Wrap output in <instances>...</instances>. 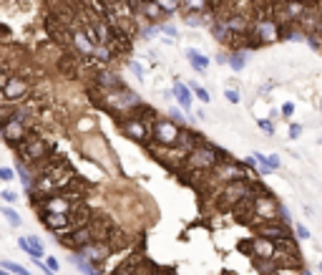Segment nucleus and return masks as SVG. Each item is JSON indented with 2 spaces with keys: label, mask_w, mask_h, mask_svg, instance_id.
<instances>
[{
  "label": "nucleus",
  "mask_w": 322,
  "mask_h": 275,
  "mask_svg": "<svg viewBox=\"0 0 322 275\" xmlns=\"http://www.w3.org/2000/svg\"><path fill=\"white\" fill-rule=\"evenodd\" d=\"M227 151L224 149H219L217 144H212V141H199L189 154H186V159H184V169L186 172H191V174H201V177H207L219 162H224L227 159Z\"/></svg>",
  "instance_id": "nucleus-1"
},
{
  "label": "nucleus",
  "mask_w": 322,
  "mask_h": 275,
  "mask_svg": "<svg viewBox=\"0 0 322 275\" xmlns=\"http://www.w3.org/2000/svg\"><path fill=\"white\" fill-rule=\"evenodd\" d=\"M262 184H257V179H239V182H229L224 184L219 192H217V200H219V207L224 210H237L242 202L252 200L254 194L259 192Z\"/></svg>",
  "instance_id": "nucleus-2"
},
{
  "label": "nucleus",
  "mask_w": 322,
  "mask_h": 275,
  "mask_svg": "<svg viewBox=\"0 0 322 275\" xmlns=\"http://www.w3.org/2000/svg\"><path fill=\"white\" fill-rule=\"evenodd\" d=\"M239 179H249V167H247L244 162L229 159V156H227L224 162H219V164L207 174V184L214 187V194H217L224 184H229V182H239Z\"/></svg>",
  "instance_id": "nucleus-3"
},
{
  "label": "nucleus",
  "mask_w": 322,
  "mask_h": 275,
  "mask_svg": "<svg viewBox=\"0 0 322 275\" xmlns=\"http://www.w3.org/2000/svg\"><path fill=\"white\" fill-rule=\"evenodd\" d=\"M252 232L259 238H267L277 245H287V243H297L295 235V225L285 222V220H267V222H257L252 225Z\"/></svg>",
  "instance_id": "nucleus-4"
},
{
  "label": "nucleus",
  "mask_w": 322,
  "mask_h": 275,
  "mask_svg": "<svg viewBox=\"0 0 322 275\" xmlns=\"http://www.w3.org/2000/svg\"><path fill=\"white\" fill-rule=\"evenodd\" d=\"M181 124H176L171 116H159L154 122V137L149 144H156V146H176L179 139H181Z\"/></svg>",
  "instance_id": "nucleus-5"
},
{
  "label": "nucleus",
  "mask_w": 322,
  "mask_h": 275,
  "mask_svg": "<svg viewBox=\"0 0 322 275\" xmlns=\"http://www.w3.org/2000/svg\"><path fill=\"white\" fill-rule=\"evenodd\" d=\"M118 127H121V132H124L129 139H134V141H139V144H149L151 137H154V127H149L136 111L124 114V119L118 122Z\"/></svg>",
  "instance_id": "nucleus-6"
},
{
  "label": "nucleus",
  "mask_w": 322,
  "mask_h": 275,
  "mask_svg": "<svg viewBox=\"0 0 322 275\" xmlns=\"http://www.w3.org/2000/svg\"><path fill=\"white\" fill-rule=\"evenodd\" d=\"M18 151H20V156H23V162H25V164H40L43 159H48L51 146L46 144V139L28 134V137L18 144Z\"/></svg>",
  "instance_id": "nucleus-7"
},
{
  "label": "nucleus",
  "mask_w": 322,
  "mask_h": 275,
  "mask_svg": "<svg viewBox=\"0 0 322 275\" xmlns=\"http://www.w3.org/2000/svg\"><path fill=\"white\" fill-rule=\"evenodd\" d=\"M80 258H86L88 263H93V265H103L111 255H113V245H111V240H96V243H88V245H83V248H78L76 250Z\"/></svg>",
  "instance_id": "nucleus-8"
},
{
  "label": "nucleus",
  "mask_w": 322,
  "mask_h": 275,
  "mask_svg": "<svg viewBox=\"0 0 322 275\" xmlns=\"http://www.w3.org/2000/svg\"><path fill=\"white\" fill-rule=\"evenodd\" d=\"M242 250H244L247 255H252L254 260H274L279 245L272 243V240H267V238H259V235H254L249 243L242 245Z\"/></svg>",
  "instance_id": "nucleus-9"
},
{
  "label": "nucleus",
  "mask_w": 322,
  "mask_h": 275,
  "mask_svg": "<svg viewBox=\"0 0 322 275\" xmlns=\"http://www.w3.org/2000/svg\"><path fill=\"white\" fill-rule=\"evenodd\" d=\"M0 134H3V139H5L8 144H15V146H18V144L28 137V132H25L23 122H20V119H15V116H10L8 122L0 124Z\"/></svg>",
  "instance_id": "nucleus-10"
},
{
  "label": "nucleus",
  "mask_w": 322,
  "mask_h": 275,
  "mask_svg": "<svg viewBox=\"0 0 322 275\" xmlns=\"http://www.w3.org/2000/svg\"><path fill=\"white\" fill-rule=\"evenodd\" d=\"M3 94H5V104H18L28 94V81H25V78H20V76H10L5 89H3Z\"/></svg>",
  "instance_id": "nucleus-11"
},
{
  "label": "nucleus",
  "mask_w": 322,
  "mask_h": 275,
  "mask_svg": "<svg viewBox=\"0 0 322 275\" xmlns=\"http://www.w3.org/2000/svg\"><path fill=\"white\" fill-rule=\"evenodd\" d=\"M171 91H174V99H176V104L186 111V114H191V106H194V91H191V86L189 84H181V81H174V86H171Z\"/></svg>",
  "instance_id": "nucleus-12"
},
{
  "label": "nucleus",
  "mask_w": 322,
  "mask_h": 275,
  "mask_svg": "<svg viewBox=\"0 0 322 275\" xmlns=\"http://www.w3.org/2000/svg\"><path fill=\"white\" fill-rule=\"evenodd\" d=\"M184 53H186L189 66H191L196 73H207V71H209V66H212V58H209V56H204V53L196 51V48H186Z\"/></svg>",
  "instance_id": "nucleus-13"
},
{
  "label": "nucleus",
  "mask_w": 322,
  "mask_h": 275,
  "mask_svg": "<svg viewBox=\"0 0 322 275\" xmlns=\"http://www.w3.org/2000/svg\"><path fill=\"white\" fill-rule=\"evenodd\" d=\"M73 46H76L80 53H83L86 58H88V56H93V51H96V43H93L91 38L86 35V30H83V28L73 33Z\"/></svg>",
  "instance_id": "nucleus-14"
},
{
  "label": "nucleus",
  "mask_w": 322,
  "mask_h": 275,
  "mask_svg": "<svg viewBox=\"0 0 322 275\" xmlns=\"http://www.w3.org/2000/svg\"><path fill=\"white\" fill-rule=\"evenodd\" d=\"M71 263H73V268L80 273V275H103V270L98 268V265H93V263H88L86 258H80L78 253H73V258H71Z\"/></svg>",
  "instance_id": "nucleus-15"
},
{
  "label": "nucleus",
  "mask_w": 322,
  "mask_h": 275,
  "mask_svg": "<svg viewBox=\"0 0 322 275\" xmlns=\"http://www.w3.org/2000/svg\"><path fill=\"white\" fill-rule=\"evenodd\" d=\"M15 174L20 177V184H23V189L25 192H35V184H38V177H33L30 174V169H28V164L25 162H18V167H15Z\"/></svg>",
  "instance_id": "nucleus-16"
},
{
  "label": "nucleus",
  "mask_w": 322,
  "mask_h": 275,
  "mask_svg": "<svg viewBox=\"0 0 322 275\" xmlns=\"http://www.w3.org/2000/svg\"><path fill=\"white\" fill-rule=\"evenodd\" d=\"M229 68L234 73H242L247 68V51H229Z\"/></svg>",
  "instance_id": "nucleus-17"
},
{
  "label": "nucleus",
  "mask_w": 322,
  "mask_h": 275,
  "mask_svg": "<svg viewBox=\"0 0 322 275\" xmlns=\"http://www.w3.org/2000/svg\"><path fill=\"white\" fill-rule=\"evenodd\" d=\"M28 245H30V253H28L30 258H40V260L46 258V245L38 235H28Z\"/></svg>",
  "instance_id": "nucleus-18"
},
{
  "label": "nucleus",
  "mask_w": 322,
  "mask_h": 275,
  "mask_svg": "<svg viewBox=\"0 0 322 275\" xmlns=\"http://www.w3.org/2000/svg\"><path fill=\"white\" fill-rule=\"evenodd\" d=\"M209 5V0H181V8L186 13H204Z\"/></svg>",
  "instance_id": "nucleus-19"
},
{
  "label": "nucleus",
  "mask_w": 322,
  "mask_h": 275,
  "mask_svg": "<svg viewBox=\"0 0 322 275\" xmlns=\"http://www.w3.org/2000/svg\"><path fill=\"white\" fill-rule=\"evenodd\" d=\"M0 215H3V217L8 220V225H10V227H20V222H23V220H20V215H18L10 205H0Z\"/></svg>",
  "instance_id": "nucleus-20"
},
{
  "label": "nucleus",
  "mask_w": 322,
  "mask_h": 275,
  "mask_svg": "<svg viewBox=\"0 0 322 275\" xmlns=\"http://www.w3.org/2000/svg\"><path fill=\"white\" fill-rule=\"evenodd\" d=\"M257 127H259V132L267 134V137H274V134H277V124L269 119V116H257Z\"/></svg>",
  "instance_id": "nucleus-21"
},
{
  "label": "nucleus",
  "mask_w": 322,
  "mask_h": 275,
  "mask_svg": "<svg viewBox=\"0 0 322 275\" xmlns=\"http://www.w3.org/2000/svg\"><path fill=\"white\" fill-rule=\"evenodd\" d=\"M189 86H191V91H194V96H196V99H199L201 104H212V94H209V91H207L204 86H201V84H196V81H191Z\"/></svg>",
  "instance_id": "nucleus-22"
},
{
  "label": "nucleus",
  "mask_w": 322,
  "mask_h": 275,
  "mask_svg": "<svg viewBox=\"0 0 322 275\" xmlns=\"http://www.w3.org/2000/svg\"><path fill=\"white\" fill-rule=\"evenodd\" d=\"M305 46H307L310 51H315V53H322V38H320L317 33H307Z\"/></svg>",
  "instance_id": "nucleus-23"
},
{
  "label": "nucleus",
  "mask_w": 322,
  "mask_h": 275,
  "mask_svg": "<svg viewBox=\"0 0 322 275\" xmlns=\"http://www.w3.org/2000/svg\"><path fill=\"white\" fill-rule=\"evenodd\" d=\"M0 265H3L5 270H10L13 275H33L28 268H23V265H18V263H13V260H0Z\"/></svg>",
  "instance_id": "nucleus-24"
},
{
  "label": "nucleus",
  "mask_w": 322,
  "mask_h": 275,
  "mask_svg": "<svg viewBox=\"0 0 322 275\" xmlns=\"http://www.w3.org/2000/svg\"><path fill=\"white\" fill-rule=\"evenodd\" d=\"M184 23H186L189 28H201V25H207V18L201 15V13H186Z\"/></svg>",
  "instance_id": "nucleus-25"
},
{
  "label": "nucleus",
  "mask_w": 322,
  "mask_h": 275,
  "mask_svg": "<svg viewBox=\"0 0 322 275\" xmlns=\"http://www.w3.org/2000/svg\"><path fill=\"white\" fill-rule=\"evenodd\" d=\"M93 58H96L98 63H108V61H111V48H108V46H96Z\"/></svg>",
  "instance_id": "nucleus-26"
},
{
  "label": "nucleus",
  "mask_w": 322,
  "mask_h": 275,
  "mask_svg": "<svg viewBox=\"0 0 322 275\" xmlns=\"http://www.w3.org/2000/svg\"><path fill=\"white\" fill-rule=\"evenodd\" d=\"M302 132H305V127H302L300 122H290V129H287V139H290V141H297V139L302 137Z\"/></svg>",
  "instance_id": "nucleus-27"
},
{
  "label": "nucleus",
  "mask_w": 322,
  "mask_h": 275,
  "mask_svg": "<svg viewBox=\"0 0 322 275\" xmlns=\"http://www.w3.org/2000/svg\"><path fill=\"white\" fill-rule=\"evenodd\" d=\"M156 3L161 5V10H164V13H176L181 8V0H156Z\"/></svg>",
  "instance_id": "nucleus-28"
},
{
  "label": "nucleus",
  "mask_w": 322,
  "mask_h": 275,
  "mask_svg": "<svg viewBox=\"0 0 322 275\" xmlns=\"http://www.w3.org/2000/svg\"><path fill=\"white\" fill-rule=\"evenodd\" d=\"M279 111H282V119H287V122H292V116H295L297 106H295V101H285V104L279 106Z\"/></svg>",
  "instance_id": "nucleus-29"
},
{
  "label": "nucleus",
  "mask_w": 322,
  "mask_h": 275,
  "mask_svg": "<svg viewBox=\"0 0 322 275\" xmlns=\"http://www.w3.org/2000/svg\"><path fill=\"white\" fill-rule=\"evenodd\" d=\"M129 71L139 78V81H144V76H146V66L139 63V61H129Z\"/></svg>",
  "instance_id": "nucleus-30"
},
{
  "label": "nucleus",
  "mask_w": 322,
  "mask_h": 275,
  "mask_svg": "<svg viewBox=\"0 0 322 275\" xmlns=\"http://www.w3.org/2000/svg\"><path fill=\"white\" fill-rule=\"evenodd\" d=\"M224 99H227L229 104H234V106H237V104H242V94H239V89H232V86H227V89H224Z\"/></svg>",
  "instance_id": "nucleus-31"
},
{
  "label": "nucleus",
  "mask_w": 322,
  "mask_h": 275,
  "mask_svg": "<svg viewBox=\"0 0 322 275\" xmlns=\"http://www.w3.org/2000/svg\"><path fill=\"white\" fill-rule=\"evenodd\" d=\"M0 200H3L5 205H15V202L20 200V194L13 192V189H3V192H0Z\"/></svg>",
  "instance_id": "nucleus-32"
},
{
  "label": "nucleus",
  "mask_w": 322,
  "mask_h": 275,
  "mask_svg": "<svg viewBox=\"0 0 322 275\" xmlns=\"http://www.w3.org/2000/svg\"><path fill=\"white\" fill-rule=\"evenodd\" d=\"M267 169H269V172H279V169H282L279 154H267Z\"/></svg>",
  "instance_id": "nucleus-33"
},
{
  "label": "nucleus",
  "mask_w": 322,
  "mask_h": 275,
  "mask_svg": "<svg viewBox=\"0 0 322 275\" xmlns=\"http://www.w3.org/2000/svg\"><path fill=\"white\" fill-rule=\"evenodd\" d=\"M295 225V235H297V240H310L312 238V232L302 225V222H292Z\"/></svg>",
  "instance_id": "nucleus-34"
},
{
  "label": "nucleus",
  "mask_w": 322,
  "mask_h": 275,
  "mask_svg": "<svg viewBox=\"0 0 322 275\" xmlns=\"http://www.w3.org/2000/svg\"><path fill=\"white\" fill-rule=\"evenodd\" d=\"M169 116H171L176 124H181V127H184V122H186V111H184V109H169Z\"/></svg>",
  "instance_id": "nucleus-35"
},
{
  "label": "nucleus",
  "mask_w": 322,
  "mask_h": 275,
  "mask_svg": "<svg viewBox=\"0 0 322 275\" xmlns=\"http://www.w3.org/2000/svg\"><path fill=\"white\" fill-rule=\"evenodd\" d=\"M15 169H10V167H0V182H15Z\"/></svg>",
  "instance_id": "nucleus-36"
},
{
  "label": "nucleus",
  "mask_w": 322,
  "mask_h": 275,
  "mask_svg": "<svg viewBox=\"0 0 322 275\" xmlns=\"http://www.w3.org/2000/svg\"><path fill=\"white\" fill-rule=\"evenodd\" d=\"M43 260H46V265H48L53 273H58V270H61V260H58V258H53V255H46Z\"/></svg>",
  "instance_id": "nucleus-37"
},
{
  "label": "nucleus",
  "mask_w": 322,
  "mask_h": 275,
  "mask_svg": "<svg viewBox=\"0 0 322 275\" xmlns=\"http://www.w3.org/2000/svg\"><path fill=\"white\" fill-rule=\"evenodd\" d=\"M113 275H139V273L134 270V263H126L124 268H121V270H116Z\"/></svg>",
  "instance_id": "nucleus-38"
},
{
  "label": "nucleus",
  "mask_w": 322,
  "mask_h": 275,
  "mask_svg": "<svg viewBox=\"0 0 322 275\" xmlns=\"http://www.w3.org/2000/svg\"><path fill=\"white\" fill-rule=\"evenodd\" d=\"M159 30H161V33H166V35H171V38H176V28H174L171 23H161Z\"/></svg>",
  "instance_id": "nucleus-39"
},
{
  "label": "nucleus",
  "mask_w": 322,
  "mask_h": 275,
  "mask_svg": "<svg viewBox=\"0 0 322 275\" xmlns=\"http://www.w3.org/2000/svg\"><path fill=\"white\" fill-rule=\"evenodd\" d=\"M219 66H229V53H217V58H214Z\"/></svg>",
  "instance_id": "nucleus-40"
},
{
  "label": "nucleus",
  "mask_w": 322,
  "mask_h": 275,
  "mask_svg": "<svg viewBox=\"0 0 322 275\" xmlns=\"http://www.w3.org/2000/svg\"><path fill=\"white\" fill-rule=\"evenodd\" d=\"M18 248H20L23 253H30V245H28V238H20V240H18Z\"/></svg>",
  "instance_id": "nucleus-41"
},
{
  "label": "nucleus",
  "mask_w": 322,
  "mask_h": 275,
  "mask_svg": "<svg viewBox=\"0 0 322 275\" xmlns=\"http://www.w3.org/2000/svg\"><path fill=\"white\" fill-rule=\"evenodd\" d=\"M302 212H305V217H312V212H315V210H312L310 205H305V207H302Z\"/></svg>",
  "instance_id": "nucleus-42"
},
{
  "label": "nucleus",
  "mask_w": 322,
  "mask_h": 275,
  "mask_svg": "<svg viewBox=\"0 0 322 275\" xmlns=\"http://www.w3.org/2000/svg\"><path fill=\"white\" fill-rule=\"evenodd\" d=\"M317 111H320V114H322V96H320V99H317Z\"/></svg>",
  "instance_id": "nucleus-43"
},
{
  "label": "nucleus",
  "mask_w": 322,
  "mask_h": 275,
  "mask_svg": "<svg viewBox=\"0 0 322 275\" xmlns=\"http://www.w3.org/2000/svg\"><path fill=\"white\" fill-rule=\"evenodd\" d=\"M0 275H13V273H10V270H5V268H3V270H0Z\"/></svg>",
  "instance_id": "nucleus-44"
},
{
  "label": "nucleus",
  "mask_w": 322,
  "mask_h": 275,
  "mask_svg": "<svg viewBox=\"0 0 322 275\" xmlns=\"http://www.w3.org/2000/svg\"><path fill=\"white\" fill-rule=\"evenodd\" d=\"M300 275H312V273H310L307 268H302V273H300Z\"/></svg>",
  "instance_id": "nucleus-45"
},
{
  "label": "nucleus",
  "mask_w": 322,
  "mask_h": 275,
  "mask_svg": "<svg viewBox=\"0 0 322 275\" xmlns=\"http://www.w3.org/2000/svg\"><path fill=\"white\" fill-rule=\"evenodd\" d=\"M317 273H320V275H322V260H320V263H317Z\"/></svg>",
  "instance_id": "nucleus-46"
},
{
  "label": "nucleus",
  "mask_w": 322,
  "mask_h": 275,
  "mask_svg": "<svg viewBox=\"0 0 322 275\" xmlns=\"http://www.w3.org/2000/svg\"><path fill=\"white\" fill-rule=\"evenodd\" d=\"M320 38H322V35H320Z\"/></svg>",
  "instance_id": "nucleus-47"
}]
</instances>
